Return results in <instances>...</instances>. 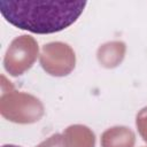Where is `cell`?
<instances>
[{
  "label": "cell",
  "instance_id": "1",
  "mask_svg": "<svg viewBox=\"0 0 147 147\" xmlns=\"http://www.w3.org/2000/svg\"><path fill=\"white\" fill-rule=\"evenodd\" d=\"M86 1H0V13L14 26L32 33L62 31L84 11Z\"/></svg>",
  "mask_w": 147,
  "mask_h": 147
},
{
  "label": "cell",
  "instance_id": "2",
  "mask_svg": "<svg viewBox=\"0 0 147 147\" xmlns=\"http://www.w3.org/2000/svg\"><path fill=\"white\" fill-rule=\"evenodd\" d=\"M2 147H21V146H16V145H10V144H8V145H3Z\"/></svg>",
  "mask_w": 147,
  "mask_h": 147
}]
</instances>
